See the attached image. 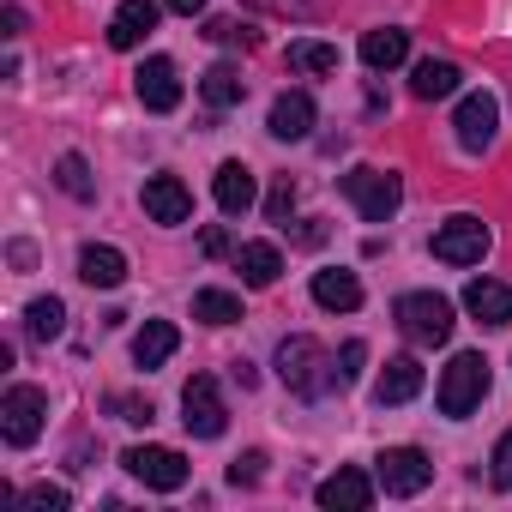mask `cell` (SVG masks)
Masks as SVG:
<instances>
[{
  "label": "cell",
  "instance_id": "16",
  "mask_svg": "<svg viewBox=\"0 0 512 512\" xmlns=\"http://www.w3.org/2000/svg\"><path fill=\"white\" fill-rule=\"evenodd\" d=\"M464 308H470L482 326H506V320H512V284L470 278V284H464Z\"/></svg>",
  "mask_w": 512,
  "mask_h": 512
},
{
  "label": "cell",
  "instance_id": "30",
  "mask_svg": "<svg viewBox=\"0 0 512 512\" xmlns=\"http://www.w3.org/2000/svg\"><path fill=\"white\" fill-rule=\"evenodd\" d=\"M19 500H25V506H37V512H67V506H73V494H67V488H55V482H31Z\"/></svg>",
  "mask_w": 512,
  "mask_h": 512
},
{
  "label": "cell",
  "instance_id": "13",
  "mask_svg": "<svg viewBox=\"0 0 512 512\" xmlns=\"http://www.w3.org/2000/svg\"><path fill=\"white\" fill-rule=\"evenodd\" d=\"M145 217L151 223H187L193 217V193L175 175H151L145 181Z\"/></svg>",
  "mask_w": 512,
  "mask_h": 512
},
{
  "label": "cell",
  "instance_id": "8",
  "mask_svg": "<svg viewBox=\"0 0 512 512\" xmlns=\"http://www.w3.org/2000/svg\"><path fill=\"white\" fill-rule=\"evenodd\" d=\"M121 464H127L145 488H157V494L187 488V458H181V452H169V446H127V452H121Z\"/></svg>",
  "mask_w": 512,
  "mask_h": 512
},
{
  "label": "cell",
  "instance_id": "38",
  "mask_svg": "<svg viewBox=\"0 0 512 512\" xmlns=\"http://www.w3.org/2000/svg\"><path fill=\"white\" fill-rule=\"evenodd\" d=\"M19 31H25V13L7 7V13H0V37H19Z\"/></svg>",
  "mask_w": 512,
  "mask_h": 512
},
{
  "label": "cell",
  "instance_id": "3",
  "mask_svg": "<svg viewBox=\"0 0 512 512\" xmlns=\"http://www.w3.org/2000/svg\"><path fill=\"white\" fill-rule=\"evenodd\" d=\"M440 410L446 416H470L482 398H488V362L476 356V350H464V356H452L446 362V374H440Z\"/></svg>",
  "mask_w": 512,
  "mask_h": 512
},
{
  "label": "cell",
  "instance_id": "11",
  "mask_svg": "<svg viewBox=\"0 0 512 512\" xmlns=\"http://www.w3.org/2000/svg\"><path fill=\"white\" fill-rule=\"evenodd\" d=\"M133 91H139V103H145L151 115H169V109L181 103V79H175V61L151 55V61L133 73Z\"/></svg>",
  "mask_w": 512,
  "mask_h": 512
},
{
  "label": "cell",
  "instance_id": "40",
  "mask_svg": "<svg viewBox=\"0 0 512 512\" xmlns=\"http://www.w3.org/2000/svg\"><path fill=\"white\" fill-rule=\"evenodd\" d=\"M169 13H181V19H193V13H205V0H169Z\"/></svg>",
  "mask_w": 512,
  "mask_h": 512
},
{
  "label": "cell",
  "instance_id": "26",
  "mask_svg": "<svg viewBox=\"0 0 512 512\" xmlns=\"http://www.w3.org/2000/svg\"><path fill=\"white\" fill-rule=\"evenodd\" d=\"M61 326H67V308H61V296H37V302L25 308V332H31L37 344L61 338Z\"/></svg>",
  "mask_w": 512,
  "mask_h": 512
},
{
  "label": "cell",
  "instance_id": "33",
  "mask_svg": "<svg viewBox=\"0 0 512 512\" xmlns=\"http://www.w3.org/2000/svg\"><path fill=\"white\" fill-rule=\"evenodd\" d=\"M362 362H368V344H362V338H350V344L338 350V386L362 380Z\"/></svg>",
  "mask_w": 512,
  "mask_h": 512
},
{
  "label": "cell",
  "instance_id": "12",
  "mask_svg": "<svg viewBox=\"0 0 512 512\" xmlns=\"http://www.w3.org/2000/svg\"><path fill=\"white\" fill-rule=\"evenodd\" d=\"M314 500H320L326 512H368V506H374V476L338 470V476H326V482L314 488Z\"/></svg>",
  "mask_w": 512,
  "mask_h": 512
},
{
  "label": "cell",
  "instance_id": "37",
  "mask_svg": "<svg viewBox=\"0 0 512 512\" xmlns=\"http://www.w3.org/2000/svg\"><path fill=\"white\" fill-rule=\"evenodd\" d=\"M199 247H205V253H223V247H229V235H223L217 223H205V235H199Z\"/></svg>",
  "mask_w": 512,
  "mask_h": 512
},
{
  "label": "cell",
  "instance_id": "14",
  "mask_svg": "<svg viewBox=\"0 0 512 512\" xmlns=\"http://www.w3.org/2000/svg\"><path fill=\"white\" fill-rule=\"evenodd\" d=\"M157 31V7L151 0H121L115 19H109V49H139Z\"/></svg>",
  "mask_w": 512,
  "mask_h": 512
},
{
  "label": "cell",
  "instance_id": "4",
  "mask_svg": "<svg viewBox=\"0 0 512 512\" xmlns=\"http://www.w3.org/2000/svg\"><path fill=\"white\" fill-rule=\"evenodd\" d=\"M344 193H350V205L368 217V223H386L392 211H398V199H404V181L392 175V169H350L344 175Z\"/></svg>",
  "mask_w": 512,
  "mask_h": 512
},
{
  "label": "cell",
  "instance_id": "22",
  "mask_svg": "<svg viewBox=\"0 0 512 512\" xmlns=\"http://www.w3.org/2000/svg\"><path fill=\"white\" fill-rule=\"evenodd\" d=\"M314 302L332 308V314L362 308V284H356V272H314Z\"/></svg>",
  "mask_w": 512,
  "mask_h": 512
},
{
  "label": "cell",
  "instance_id": "36",
  "mask_svg": "<svg viewBox=\"0 0 512 512\" xmlns=\"http://www.w3.org/2000/svg\"><path fill=\"white\" fill-rule=\"evenodd\" d=\"M109 410H115L121 422H151V404H145V398H109Z\"/></svg>",
  "mask_w": 512,
  "mask_h": 512
},
{
  "label": "cell",
  "instance_id": "41",
  "mask_svg": "<svg viewBox=\"0 0 512 512\" xmlns=\"http://www.w3.org/2000/svg\"><path fill=\"white\" fill-rule=\"evenodd\" d=\"M253 7H272V0H253Z\"/></svg>",
  "mask_w": 512,
  "mask_h": 512
},
{
  "label": "cell",
  "instance_id": "32",
  "mask_svg": "<svg viewBox=\"0 0 512 512\" xmlns=\"http://www.w3.org/2000/svg\"><path fill=\"white\" fill-rule=\"evenodd\" d=\"M290 211H296V181H290V175H278V181H272V193H266V217H272V223H284Z\"/></svg>",
  "mask_w": 512,
  "mask_h": 512
},
{
  "label": "cell",
  "instance_id": "10",
  "mask_svg": "<svg viewBox=\"0 0 512 512\" xmlns=\"http://www.w3.org/2000/svg\"><path fill=\"white\" fill-rule=\"evenodd\" d=\"M452 127H458V145H464V151H488L494 133H500V103H494L488 91H470V97L458 103Z\"/></svg>",
  "mask_w": 512,
  "mask_h": 512
},
{
  "label": "cell",
  "instance_id": "34",
  "mask_svg": "<svg viewBox=\"0 0 512 512\" xmlns=\"http://www.w3.org/2000/svg\"><path fill=\"white\" fill-rule=\"evenodd\" d=\"M260 476H266V452H241V458L229 464V482H235V488H253Z\"/></svg>",
  "mask_w": 512,
  "mask_h": 512
},
{
  "label": "cell",
  "instance_id": "21",
  "mask_svg": "<svg viewBox=\"0 0 512 512\" xmlns=\"http://www.w3.org/2000/svg\"><path fill=\"white\" fill-rule=\"evenodd\" d=\"M175 344H181V332H175L169 320H145V332L133 338V362L151 374V368H163V362L175 356Z\"/></svg>",
  "mask_w": 512,
  "mask_h": 512
},
{
  "label": "cell",
  "instance_id": "7",
  "mask_svg": "<svg viewBox=\"0 0 512 512\" xmlns=\"http://www.w3.org/2000/svg\"><path fill=\"white\" fill-rule=\"evenodd\" d=\"M43 416H49V398L37 386H13L0 398V434H7V446H31L43 434Z\"/></svg>",
  "mask_w": 512,
  "mask_h": 512
},
{
  "label": "cell",
  "instance_id": "9",
  "mask_svg": "<svg viewBox=\"0 0 512 512\" xmlns=\"http://www.w3.org/2000/svg\"><path fill=\"white\" fill-rule=\"evenodd\" d=\"M482 253H488V223H482V217H452V223L434 229V260H446V266H476Z\"/></svg>",
  "mask_w": 512,
  "mask_h": 512
},
{
  "label": "cell",
  "instance_id": "5",
  "mask_svg": "<svg viewBox=\"0 0 512 512\" xmlns=\"http://www.w3.org/2000/svg\"><path fill=\"white\" fill-rule=\"evenodd\" d=\"M181 422H187V434H199V440H217V434L229 428V410H223V392H217L211 374H193V380L181 386Z\"/></svg>",
  "mask_w": 512,
  "mask_h": 512
},
{
  "label": "cell",
  "instance_id": "28",
  "mask_svg": "<svg viewBox=\"0 0 512 512\" xmlns=\"http://www.w3.org/2000/svg\"><path fill=\"white\" fill-rule=\"evenodd\" d=\"M55 187H61V193H73V199H91V193H97V181H91V163H85L79 151H67V157L55 163Z\"/></svg>",
  "mask_w": 512,
  "mask_h": 512
},
{
  "label": "cell",
  "instance_id": "18",
  "mask_svg": "<svg viewBox=\"0 0 512 512\" xmlns=\"http://www.w3.org/2000/svg\"><path fill=\"white\" fill-rule=\"evenodd\" d=\"M235 272H241V284H253V290H272L278 272H284V253H278L272 241H247V247L235 253Z\"/></svg>",
  "mask_w": 512,
  "mask_h": 512
},
{
  "label": "cell",
  "instance_id": "20",
  "mask_svg": "<svg viewBox=\"0 0 512 512\" xmlns=\"http://www.w3.org/2000/svg\"><path fill=\"white\" fill-rule=\"evenodd\" d=\"M79 278H85L91 290H115V284L127 278V253H121V247H97V241H91V247L79 253Z\"/></svg>",
  "mask_w": 512,
  "mask_h": 512
},
{
  "label": "cell",
  "instance_id": "6",
  "mask_svg": "<svg viewBox=\"0 0 512 512\" xmlns=\"http://www.w3.org/2000/svg\"><path fill=\"white\" fill-rule=\"evenodd\" d=\"M374 464H380V470H374L380 488L398 494V500H410V494H422V488L434 482V464H428V452H416V446H386Z\"/></svg>",
  "mask_w": 512,
  "mask_h": 512
},
{
  "label": "cell",
  "instance_id": "1",
  "mask_svg": "<svg viewBox=\"0 0 512 512\" xmlns=\"http://www.w3.org/2000/svg\"><path fill=\"white\" fill-rule=\"evenodd\" d=\"M278 380L296 392V398H326L332 386H338V362L314 344V338H284L278 344Z\"/></svg>",
  "mask_w": 512,
  "mask_h": 512
},
{
  "label": "cell",
  "instance_id": "35",
  "mask_svg": "<svg viewBox=\"0 0 512 512\" xmlns=\"http://www.w3.org/2000/svg\"><path fill=\"white\" fill-rule=\"evenodd\" d=\"M488 464H494V470H488V476H494V488H512V428L500 434V446H494V458H488Z\"/></svg>",
  "mask_w": 512,
  "mask_h": 512
},
{
  "label": "cell",
  "instance_id": "24",
  "mask_svg": "<svg viewBox=\"0 0 512 512\" xmlns=\"http://www.w3.org/2000/svg\"><path fill=\"white\" fill-rule=\"evenodd\" d=\"M458 67L452 61H416V73H410V91L422 97V103H434V97H452L458 91Z\"/></svg>",
  "mask_w": 512,
  "mask_h": 512
},
{
  "label": "cell",
  "instance_id": "31",
  "mask_svg": "<svg viewBox=\"0 0 512 512\" xmlns=\"http://www.w3.org/2000/svg\"><path fill=\"white\" fill-rule=\"evenodd\" d=\"M205 37H211V43H223V49H253V31H247V25H235V19H211V25H205Z\"/></svg>",
  "mask_w": 512,
  "mask_h": 512
},
{
  "label": "cell",
  "instance_id": "23",
  "mask_svg": "<svg viewBox=\"0 0 512 512\" xmlns=\"http://www.w3.org/2000/svg\"><path fill=\"white\" fill-rule=\"evenodd\" d=\"M199 97L211 103V109H235L241 97H247V79H241V67H229V61H217L205 79H199Z\"/></svg>",
  "mask_w": 512,
  "mask_h": 512
},
{
  "label": "cell",
  "instance_id": "2",
  "mask_svg": "<svg viewBox=\"0 0 512 512\" xmlns=\"http://www.w3.org/2000/svg\"><path fill=\"white\" fill-rule=\"evenodd\" d=\"M398 326H404L410 344L434 350V344L452 338V302L434 296V290H410V296H398Z\"/></svg>",
  "mask_w": 512,
  "mask_h": 512
},
{
  "label": "cell",
  "instance_id": "17",
  "mask_svg": "<svg viewBox=\"0 0 512 512\" xmlns=\"http://www.w3.org/2000/svg\"><path fill=\"white\" fill-rule=\"evenodd\" d=\"M272 139H308L314 133V97L308 91H284L278 103H272Z\"/></svg>",
  "mask_w": 512,
  "mask_h": 512
},
{
  "label": "cell",
  "instance_id": "29",
  "mask_svg": "<svg viewBox=\"0 0 512 512\" xmlns=\"http://www.w3.org/2000/svg\"><path fill=\"white\" fill-rule=\"evenodd\" d=\"M290 67L296 73H338V49H326V43H290Z\"/></svg>",
  "mask_w": 512,
  "mask_h": 512
},
{
  "label": "cell",
  "instance_id": "19",
  "mask_svg": "<svg viewBox=\"0 0 512 512\" xmlns=\"http://www.w3.org/2000/svg\"><path fill=\"white\" fill-rule=\"evenodd\" d=\"M211 193H217V205H223L229 217L253 211V169H247V163H217V175H211Z\"/></svg>",
  "mask_w": 512,
  "mask_h": 512
},
{
  "label": "cell",
  "instance_id": "15",
  "mask_svg": "<svg viewBox=\"0 0 512 512\" xmlns=\"http://www.w3.org/2000/svg\"><path fill=\"white\" fill-rule=\"evenodd\" d=\"M422 392V362L416 356H392L374 380V404H410Z\"/></svg>",
  "mask_w": 512,
  "mask_h": 512
},
{
  "label": "cell",
  "instance_id": "25",
  "mask_svg": "<svg viewBox=\"0 0 512 512\" xmlns=\"http://www.w3.org/2000/svg\"><path fill=\"white\" fill-rule=\"evenodd\" d=\"M404 55H410V37H404V31H392V25H386V31H368V37H362V61H368L374 73L398 67Z\"/></svg>",
  "mask_w": 512,
  "mask_h": 512
},
{
  "label": "cell",
  "instance_id": "39",
  "mask_svg": "<svg viewBox=\"0 0 512 512\" xmlns=\"http://www.w3.org/2000/svg\"><path fill=\"white\" fill-rule=\"evenodd\" d=\"M229 380H235V386L247 392V386H253V362H229Z\"/></svg>",
  "mask_w": 512,
  "mask_h": 512
},
{
  "label": "cell",
  "instance_id": "27",
  "mask_svg": "<svg viewBox=\"0 0 512 512\" xmlns=\"http://www.w3.org/2000/svg\"><path fill=\"white\" fill-rule=\"evenodd\" d=\"M193 320H205V326H235V320H241V296H229V290H199V296H193Z\"/></svg>",
  "mask_w": 512,
  "mask_h": 512
}]
</instances>
